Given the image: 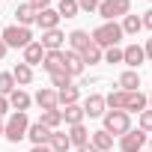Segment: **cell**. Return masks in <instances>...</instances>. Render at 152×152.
Listing matches in <instances>:
<instances>
[{"instance_id": "4316f807", "label": "cell", "mask_w": 152, "mask_h": 152, "mask_svg": "<svg viewBox=\"0 0 152 152\" xmlns=\"http://www.w3.org/2000/svg\"><path fill=\"white\" fill-rule=\"evenodd\" d=\"M119 27H122V36H125V33H128V36H137V33L143 30V24H140V15H131V12L122 18V24H119Z\"/></svg>"}, {"instance_id": "484cf974", "label": "cell", "mask_w": 152, "mask_h": 152, "mask_svg": "<svg viewBox=\"0 0 152 152\" xmlns=\"http://www.w3.org/2000/svg\"><path fill=\"white\" fill-rule=\"evenodd\" d=\"M45 128H51V131H57L60 125H63V113H60V107H54V110H42V119H39Z\"/></svg>"}, {"instance_id": "74e56055", "label": "cell", "mask_w": 152, "mask_h": 152, "mask_svg": "<svg viewBox=\"0 0 152 152\" xmlns=\"http://www.w3.org/2000/svg\"><path fill=\"white\" fill-rule=\"evenodd\" d=\"M6 110H9V99H6V96H0V116H3Z\"/></svg>"}, {"instance_id": "ffe728a7", "label": "cell", "mask_w": 152, "mask_h": 152, "mask_svg": "<svg viewBox=\"0 0 152 152\" xmlns=\"http://www.w3.org/2000/svg\"><path fill=\"white\" fill-rule=\"evenodd\" d=\"M66 134H69V143H72V146H78V149L90 143V131H87V125H84V122H81V125H72Z\"/></svg>"}, {"instance_id": "52a82bcc", "label": "cell", "mask_w": 152, "mask_h": 152, "mask_svg": "<svg viewBox=\"0 0 152 152\" xmlns=\"http://www.w3.org/2000/svg\"><path fill=\"white\" fill-rule=\"evenodd\" d=\"M84 113L90 116V119H96V116H104V110H107V104H104V96L102 93H90L87 99H84Z\"/></svg>"}, {"instance_id": "9c48e42d", "label": "cell", "mask_w": 152, "mask_h": 152, "mask_svg": "<svg viewBox=\"0 0 152 152\" xmlns=\"http://www.w3.org/2000/svg\"><path fill=\"white\" fill-rule=\"evenodd\" d=\"M63 42H66V33L57 27V30H45L42 33V39H39V45L45 48V51H63Z\"/></svg>"}, {"instance_id": "b9f144b4", "label": "cell", "mask_w": 152, "mask_h": 152, "mask_svg": "<svg viewBox=\"0 0 152 152\" xmlns=\"http://www.w3.org/2000/svg\"><path fill=\"white\" fill-rule=\"evenodd\" d=\"M30 152H51V149H48V146H33Z\"/></svg>"}, {"instance_id": "bcb514c9", "label": "cell", "mask_w": 152, "mask_h": 152, "mask_svg": "<svg viewBox=\"0 0 152 152\" xmlns=\"http://www.w3.org/2000/svg\"><path fill=\"white\" fill-rule=\"evenodd\" d=\"M140 152H149V149H140Z\"/></svg>"}, {"instance_id": "83f0119b", "label": "cell", "mask_w": 152, "mask_h": 152, "mask_svg": "<svg viewBox=\"0 0 152 152\" xmlns=\"http://www.w3.org/2000/svg\"><path fill=\"white\" fill-rule=\"evenodd\" d=\"M78 96H81V90L78 87H63V90H57V102L66 107V104H78Z\"/></svg>"}, {"instance_id": "7a4b0ae2", "label": "cell", "mask_w": 152, "mask_h": 152, "mask_svg": "<svg viewBox=\"0 0 152 152\" xmlns=\"http://www.w3.org/2000/svg\"><path fill=\"white\" fill-rule=\"evenodd\" d=\"M27 128H30L27 113H18V110H15V113L6 119V125H3V137H6L9 143H18V140L27 137Z\"/></svg>"}, {"instance_id": "d6a6232c", "label": "cell", "mask_w": 152, "mask_h": 152, "mask_svg": "<svg viewBox=\"0 0 152 152\" xmlns=\"http://www.w3.org/2000/svg\"><path fill=\"white\" fill-rule=\"evenodd\" d=\"M102 60H104V63H122V48H119V45H116V48H107Z\"/></svg>"}, {"instance_id": "ac0fdd59", "label": "cell", "mask_w": 152, "mask_h": 152, "mask_svg": "<svg viewBox=\"0 0 152 152\" xmlns=\"http://www.w3.org/2000/svg\"><path fill=\"white\" fill-rule=\"evenodd\" d=\"M84 60H81V54H75V51H66V75L69 78H78V75H84Z\"/></svg>"}, {"instance_id": "ee69618b", "label": "cell", "mask_w": 152, "mask_h": 152, "mask_svg": "<svg viewBox=\"0 0 152 152\" xmlns=\"http://www.w3.org/2000/svg\"><path fill=\"white\" fill-rule=\"evenodd\" d=\"M149 152H152V137H149Z\"/></svg>"}, {"instance_id": "ab89813d", "label": "cell", "mask_w": 152, "mask_h": 152, "mask_svg": "<svg viewBox=\"0 0 152 152\" xmlns=\"http://www.w3.org/2000/svg\"><path fill=\"white\" fill-rule=\"evenodd\" d=\"M78 152H99V149H96V146H93V143H87V146H81V149H78Z\"/></svg>"}, {"instance_id": "ba28073f", "label": "cell", "mask_w": 152, "mask_h": 152, "mask_svg": "<svg viewBox=\"0 0 152 152\" xmlns=\"http://www.w3.org/2000/svg\"><path fill=\"white\" fill-rule=\"evenodd\" d=\"M42 69H45L48 75H54V72H66V51H45Z\"/></svg>"}, {"instance_id": "7c38bea8", "label": "cell", "mask_w": 152, "mask_h": 152, "mask_svg": "<svg viewBox=\"0 0 152 152\" xmlns=\"http://www.w3.org/2000/svg\"><path fill=\"white\" fill-rule=\"evenodd\" d=\"M36 24L42 27V33H45V30H57V27H60V12L48 6V9H42V12L36 15Z\"/></svg>"}, {"instance_id": "603a6c76", "label": "cell", "mask_w": 152, "mask_h": 152, "mask_svg": "<svg viewBox=\"0 0 152 152\" xmlns=\"http://www.w3.org/2000/svg\"><path fill=\"white\" fill-rule=\"evenodd\" d=\"M116 84H119V90H125V93H134V90L140 87V75H137L134 69H125V72L119 75V81H116Z\"/></svg>"}, {"instance_id": "d4e9b609", "label": "cell", "mask_w": 152, "mask_h": 152, "mask_svg": "<svg viewBox=\"0 0 152 152\" xmlns=\"http://www.w3.org/2000/svg\"><path fill=\"white\" fill-rule=\"evenodd\" d=\"M12 78H15V87H27V84H33V69L27 63H18L12 69Z\"/></svg>"}, {"instance_id": "30bf717a", "label": "cell", "mask_w": 152, "mask_h": 152, "mask_svg": "<svg viewBox=\"0 0 152 152\" xmlns=\"http://www.w3.org/2000/svg\"><path fill=\"white\" fill-rule=\"evenodd\" d=\"M146 60V54H143V48L134 42V45H125L122 48V63L128 66V69H140V63Z\"/></svg>"}, {"instance_id": "5b68a950", "label": "cell", "mask_w": 152, "mask_h": 152, "mask_svg": "<svg viewBox=\"0 0 152 152\" xmlns=\"http://www.w3.org/2000/svg\"><path fill=\"white\" fill-rule=\"evenodd\" d=\"M104 21H116V18H125L131 12V0H102L99 9H96Z\"/></svg>"}, {"instance_id": "7402d4cb", "label": "cell", "mask_w": 152, "mask_h": 152, "mask_svg": "<svg viewBox=\"0 0 152 152\" xmlns=\"http://www.w3.org/2000/svg\"><path fill=\"white\" fill-rule=\"evenodd\" d=\"M48 149H51V152H69V149H72V143H69V134H66V131H60V128H57V131H51Z\"/></svg>"}, {"instance_id": "60d3db41", "label": "cell", "mask_w": 152, "mask_h": 152, "mask_svg": "<svg viewBox=\"0 0 152 152\" xmlns=\"http://www.w3.org/2000/svg\"><path fill=\"white\" fill-rule=\"evenodd\" d=\"M6 51H9V48H6V42H3V39H0V60H3V57H6Z\"/></svg>"}, {"instance_id": "8992f818", "label": "cell", "mask_w": 152, "mask_h": 152, "mask_svg": "<svg viewBox=\"0 0 152 152\" xmlns=\"http://www.w3.org/2000/svg\"><path fill=\"white\" fill-rule=\"evenodd\" d=\"M143 146H146V131L140 128H128L119 137V152H140Z\"/></svg>"}, {"instance_id": "8fae6325", "label": "cell", "mask_w": 152, "mask_h": 152, "mask_svg": "<svg viewBox=\"0 0 152 152\" xmlns=\"http://www.w3.org/2000/svg\"><path fill=\"white\" fill-rule=\"evenodd\" d=\"M66 39H69V51H75V54H81L84 48H90V45H93V39H90V33H87V30H72Z\"/></svg>"}, {"instance_id": "d6986e66", "label": "cell", "mask_w": 152, "mask_h": 152, "mask_svg": "<svg viewBox=\"0 0 152 152\" xmlns=\"http://www.w3.org/2000/svg\"><path fill=\"white\" fill-rule=\"evenodd\" d=\"M60 113H63V122H66L69 128H72V125H81L84 116H87L81 104H66V110H60Z\"/></svg>"}, {"instance_id": "8d00e7d4", "label": "cell", "mask_w": 152, "mask_h": 152, "mask_svg": "<svg viewBox=\"0 0 152 152\" xmlns=\"http://www.w3.org/2000/svg\"><path fill=\"white\" fill-rule=\"evenodd\" d=\"M140 24L152 30V9H146V12H143V18H140Z\"/></svg>"}, {"instance_id": "6da1fadb", "label": "cell", "mask_w": 152, "mask_h": 152, "mask_svg": "<svg viewBox=\"0 0 152 152\" xmlns=\"http://www.w3.org/2000/svg\"><path fill=\"white\" fill-rule=\"evenodd\" d=\"M90 39H93V45H99L102 51L116 48L119 39H122V27H119L116 21H104V24H99V27L90 33Z\"/></svg>"}, {"instance_id": "e0dca14e", "label": "cell", "mask_w": 152, "mask_h": 152, "mask_svg": "<svg viewBox=\"0 0 152 152\" xmlns=\"http://www.w3.org/2000/svg\"><path fill=\"white\" fill-rule=\"evenodd\" d=\"M6 99H9V107H15L18 113H27V107L33 104V99H30V96H27V93H24L21 87H18V90H12V93H9Z\"/></svg>"}, {"instance_id": "836d02e7", "label": "cell", "mask_w": 152, "mask_h": 152, "mask_svg": "<svg viewBox=\"0 0 152 152\" xmlns=\"http://www.w3.org/2000/svg\"><path fill=\"white\" fill-rule=\"evenodd\" d=\"M137 116H140V119H137V122H140V131L149 134V131H152V110H140Z\"/></svg>"}, {"instance_id": "1f68e13d", "label": "cell", "mask_w": 152, "mask_h": 152, "mask_svg": "<svg viewBox=\"0 0 152 152\" xmlns=\"http://www.w3.org/2000/svg\"><path fill=\"white\" fill-rule=\"evenodd\" d=\"M51 87H57V90H63V87H72V78L66 72H54L51 75Z\"/></svg>"}, {"instance_id": "f6af8a7d", "label": "cell", "mask_w": 152, "mask_h": 152, "mask_svg": "<svg viewBox=\"0 0 152 152\" xmlns=\"http://www.w3.org/2000/svg\"><path fill=\"white\" fill-rule=\"evenodd\" d=\"M149 104H152V93H149ZM149 110H152V107H149Z\"/></svg>"}, {"instance_id": "cb8c5ba5", "label": "cell", "mask_w": 152, "mask_h": 152, "mask_svg": "<svg viewBox=\"0 0 152 152\" xmlns=\"http://www.w3.org/2000/svg\"><path fill=\"white\" fill-rule=\"evenodd\" d=\"M90 143H93L99 152H107V149H113V134H107L104 128H102V131H93V134H90Z\"/></svg>"}, {"instance_id": "9a60e30c", "label": "cell", "mask_w": 152, "mask_h": 152, "mask_svg": "<svg viewBox=\"0 0 152 152\" xmlns=\"http://www.w3.org/2000/svg\"><path fill=\"white\" fill-rule=\"evenodd\" d=\"M146 104H149V99H146L140 90L125 93V113H140V110H146Z\"/></svg>"}, {"instance_id": "3957f363", "label": "cell", "mask_w": 152, "mask_h": 152, "mask_svg": "<svg viewBox=\"0 0 152 152\" xmlns=\"http://www.w3.org/2000/svg\"><path fill=\"white\" fill-rule=\"evenodd\" d=\"M0 39L6 42V48H27L30 42H33V33H30V27H18V24H9L3 33H0Z\"/></svg>"}, {"instance_id": "f35d334b", "label": "cell", "mask_w": 152, "mask_h": 152, "mask_svg": "<svg viewBox=\"0 0 152 152\" xmlns=\"http://www.w3.org/2000/svg\"><path fill=\"white\" fill-rule=\"evenodd\" d=\"M143 54H146V60H152V39H146V48H143Z\"/></svg>"}, {"instance_id": "5bb4252c", "label": "cell", "mask_w": 152, "mask_h": 152, "mask_svg": "<svg viewBox=\"0 0 152 152\" xmlns=\"http://www.w3.org/2000/svg\"><path fill=\"white\" fill-rule=\"evenodd\" d=\"M33 102L42 107V110H54L60 102H57V90H51V87H42L36 96H33Z\"/></svg>"}, {"instance_id": "277c9868", "label": "cell", "mask_w": 152, "mask_h": 152, "mask_svg": "<svg viewBox=\"0 0 152 152\" xmlns=\"http://www.w3.org/2000/svg\"><path fill=\"white\" fill-rule=\"evenodd\" d=\"M102 122H104V131H107V134H119V137L131 128V116H128L125 110H104Z\"/></svg>"}, {"instance_id": "e575fe53", "label": "cell", "mask_w": 152, "mask_h": 152, "mask_svg": "<svg viewBox=\"0 0 152 152\" xmlns=\"http://www.w3.org/2000/svg\"><path fill=\"white\" fill-rule=\"evenodd\" d=\"M99 3H102V0H78V9L81 12H96Z\"/></svg>"}, {"instance_id": "d590c367", "label": "cell", "mask_w": 152, "mask_h": 152, "mask_svg": "<svg viewBox=\"0 0 152 152\" xmlns=\"http://www.w3.org/2000/svg\"><path fill=\"white\" fill-rule=\"evenodd\" d=\"M27 3H30L36 12H42V9H48V6H51V0H27Z\"/></svg>"}, {"instance_id": "44dd1931", "label": "cell", "mask_w": 152, "mask_h": 152, "mask_svg": "<svg viewBox=\"0 0 152 152\" xmlns=\"http://www.w3.org/2000/svg\"><path fill=\"white\" fill-rule=\"evenodd\" d=\"M36 9L30 6V3H21L18 9H15V21H18V27H30V24H36Z\"/></svg>"}, {"instance_id": "f546056e", "label": "cell", "mask_w": 152, "mask_h": 152, "mask_svg": "<svg viewBox=\"0 0 152 152\" xmlns=\"http://www.w3.org/2000/svg\"><path fill=\"white\" fill-rule=\"evenodd\" d=\"M102 57H104V51H102L99 45H90V48H84V51H81L84 66H87V63H90V66H93V63H102Z\"/></svg>"}, {"instance_id": "7dc6e473", "label": "cell", "mask_w": 152, "mask_h": 152, "mask_svg": "<svg viewBox=\"0 0 152 152\" xmlns=\"http://www.w3.org/2000/svg\"><path fill=\"white\" fill-rule=\"evenodd\" d=\"M149 3H152V0H149Z\"/></svg>"}, {"instance_id": "4fadbf2b", "label": "cell", "mask_w": 152, "mask_h": 152, "mask_svg": "<svg viewBox=\"0 0 152 152\" xmlns=\"http://www.w3.org/2000/svg\"><path fill=\"white\" fill-rule=\"evenodd\" d=\"M42 60H45V48L33 39V42L24 48V60H21V63H27V66L33 69V66H42Z\"/></svg>"}, {"instance_id": "4dcf8cb0", "label": "cell", "mask_w": 152, "mask_h": 152, "mask_svg": "<svg viewBox=\"0 0 152 152\" xmlns=\"http://www.w3.org/2000/svg\"><path fill=\"white\" fill-rule=\"evenodd\" d=\"M15 87V78H12V72H0V96H9Z\"/></svg>"}, {"instance_id": "7bdbcfd3", "label": "cell", "mask_w": 152, "mask_h": 152, "mask_svg": "<svg viewBox=\"0 0 152 152\" xmlns=\"http://www.w3.org/2000/svg\"><path fill=\"white\" fill-rule=\"evenodd\" d=\"M3 125H6V119H3V116H0V137H3Z\"/></svg>"}, {"instance_id": "f1b7e54d", "label": "cell", "mask_w": 152, "mask_h": 152, "mask_svg": "<svg viewBox=\"0 0 152 152\" xmlns=\"http://www.w3.org/2000/svg\"><path fill=\"white\" fill-rule=\"evenodd\" d=\"M57 12H60V18H75L81 9H78V0H60L57 3Z\"/></svg>"}, {"instance_id": "2e32d148", "label": "cell", "mask_w": 152, "mask_h": 152, "mask_svg": "<svg viewBox=\"0 0 152 152\" xmlns=\"http://www.w3.org/2000/svg\"><path fill=\"white\" fill-rule=\"evenodd\" d=\"M27 137L33 140V146H48V140H51V128H45L42 122H30Z\"/></svg>"}]
</instances>
